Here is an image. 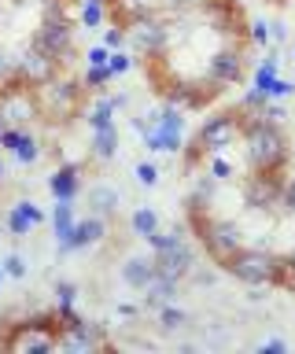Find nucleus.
Here are the masks:
<instances>
[{"label":"nucleus","instance_id":"obj_26","mask_svg":"<svg viewBox=\"0 0 295 354\" xmlns=\"http://www.w3.org/2000/svg\"><path fill=\"white\" fill-rule=\"evenodd\" d=\"M4 229L12 232V236H19V240H23V236H30V232H34L37 225H34V221L26 218V210H23V207L15 203V207L8 210V214H4Z\"/></svg>","mask_w":295,"mask_h":354},{"label":"nucleus","instance_id":"obj_40","mask_svg":"<svg viewBox=\"0 0 295 354\" xmlns=\"http://www.w3.org/2000/svg\"><path fill=\"white\" fill-rule=\"evenodd\" d=\"M19 207L26 210V218L34 221V225H41V221H45V210H41V207L34 203V199H19Z\"/></svg>","mask_w":295,"mask_h":354},{"label":"nucleus","instance_id":"obj_5","mask_svg":"<svg viewBox=\"0 0 295 354\" xmlns=\"http://www.w3.org/2000/svg\"><path fill=\"white\" fill-rule=\"evenodd\" d=\"M192 225H196V236H200V243L207 248V254H211L218 266H225L240 248H244V232H240V225L229 221V218L192 214Z\"/></svg>","mask_w":295,"mask_h":354},{"label":"nucleus","instance_id":"obj_30","mask_svg":"<svg viewBox=\"0 0 295 354\" xmlns=\"http://www.w3.org/2000/svg\"><path fill=\"white\" fill-rule=\"evenodd\" d=\"M104 48H111V52H118V48H126L129 44V33H126V22H107L104 26Z\"/></svg>","mask_w":295,"mask_h":354},{"label":"nucleus","instance_id":"obj_25","mask_svg":"<svg viewBox=\"0 0 295 354\" xmlns=\"http://www.w3.org/2000/svg\"><path fill=\"white\" fill-rule=\"evenodd\" d=\"M207 177H211V181H233V177H236V162H229L225 151H211V155H207Z\"/></svg>","mask_w":295,"mask_h":354},{"label":"nucleus","instance_id":"obj_21","mask_svg":"<svg viewBox=\"0 0 295 354\" xmlns=\"http://www.w3.org/2000/svg\"><path fill=\"white\" fill-rule=\"evenodd\" d=\"M52 232H56V243L70 240L74 225H78V214H74V199H56V207H52Z\"/></svg>","mask_w":295,"mask_h":354},{"label":"nucleus","instance_id":"obj_33","mask_svg":"<svg viewBox=\"0 0 295 354\" xmlns=\"http://www.w3.org/2000/svg\"><path fill=\"white\" fill-rule=\"evenodd\" d=\"M107 71H111V77H122V74H129V71H133V55L122 52V48L111 52V55H107Z\"/></svg>","mask_w":295,"mask_h":354},{"label":"nucleus","instance_id":"obj_14","mask_svg":"<svg viewBox=\"0 0 295 354\" xmlns=\"http://www.w3.org/2000/svg\"><path fill=\"white\" fill-rule=\"evenodd\" d=\"M155 266H159V273H166V277H173V281L184 284V281H189V273H192V266H196L192 243L181 240V243H173V248L159 251V254H155Z\"/></svg>","mask_w":295,"mask_h":354},{"label":"nucleus","instance_id":"obj_9","mask_svg":"<svg viewBox=\"0 0 295 354\" xmlns=\"http://www.w3.org/2000/svg\"><path fill=\"white\" fill-rule=\"evenodd\" d=\"M0 118L8 122V126H23L26 122H37L41 118V100H37V88L34 85H8L4 93H0Z\"/></svg>","mask_w":295,"mask_h":354},{"label":"nucleus","instance_id":"obj_12","mask_svg":"<svg viewBox=\"0 0 295 354\" xmlns=\"http://www.w3.org/2000/svg\"><path fill=\"white\" fill-rule=\"evenodd\" d=\"M104 236H107V218L89 214V218H82L78 225H74L70 240L56 243V254L63 259V254H74V251H89V248H96V243H104Z\"/></svg>","mask_w":295,"mask_h":354},{"label":"nucleus","instance_id":"obj_35","mask_svg":"<svg viewBox=\"0 0 295 354\" xmlns=\"http://www.w3.org/2000/svg\"><path fill=\"white\" fill-rule=\"evenodd\" d=\"M0 266H4V273L8 277H15V281H23V277H26V259H23V254H4V262H0Z\"/></svg>","mask_w":295,"mask_h":354},{"label":"nucleus","instance_id":"obj_18","mask_svg":"<svg viewBox=\"0 0 295 354\" xmlns=\"http://www.w3.org/2000/svg\"><path fill=\"white\" fill-rule=\"evenodd\" d=\"M178 292H181V281H173V277L159 273L155 281H151V284L144 288V292H140V306L155 314V310H159L162 303H173V299H178Z\"/></svg>","mask_w":295,"mask_h":354},{"label":"nucleus","instance_id":"obj_8","mask_svg":"<svg viewBox=\"0 0 295 354\" xmlns=\"http://www.w3.org/2000/svg\"><path fill=\"white\" fill-rule=\"evenodd\" d=\"M126 33H129V44H133L140 55H162V52H166V44H170L166 15H159V11H144V15L129 19Z\"/></svg>","mask_w":295,"mask_h":354},{"label":"nucleus","instance_id":"obj_48","mask_svg":"<svg viewBox=\"0 0 295 354\" xmlns=\"http://www.w3.org/2000/svg\"><path fill=\"white\" fill-rule=\"evenodd\" d=\"M292 55H295V41H292Z\"/></svg>","mask_w":295,"mask_h":354},{"label":"nucleus","instance_id":"obj_15","mask_svg":"<svg viewBox=\"0 0 295 354\" xmlns=\"http://www.w3.org/2000/svg\"><path fill=\"white\" fill-rule=\"evenodd\" d=\"M126 288H133V292H144V288L159 277V266H155V254H133V259L122 262V270H118Z\"/></svg>","mask_w":295,"mask_h":354},{"label":"nucleus","instance_id":"obj_38","mask_svg":"<svg viewBox=\"0 0 295 354\" xmlns=\"http://www.w3.org/2000/svg\"><path fill=\"white\" fill-rule=\"evenodd\" d=\"M107 55H111V48H104V44H93V48L85 52V66H107Z\"/></svg>","mask_w":295,"mask_h":354},{"label":"nucleus","instance_id":"obj_44","mask_svg":"<svg viewBox=\"0 0 295 354\" xmlns=\"http://www.w3.org/2000/svg\"><path fill=\"white\" fill-rule=\"evenodd\" d=\"M269 37H273V44H280L288 37V26H284V22H269Z\"/></svg>","mask_w":295,"mask_h":354},{"label":"nucleus","instance_id":"obj_47","mask_svg":"<svg viewBox=\"0 0 295 354\" xmlns=\"http://www.w3.org/2000/svg\"><path fill=\"white\" fill-rule=\"evenodd\" d=\"M4 277H8V273H4V266H0V284H4Z\"/></svg>","mask_w":295,"mask_h":354},{"label":"nucleus","instance_id":"obj_2","mask_svg":"<svg viewBox=\"0 0 295 354\" xmlns=\"http://www.w3.org/2000/svg\"><path fill=\"white\" fill-rule=\"evenodd\" d=\"M225 270L236 277V281H244L251 288H262V284H280L284 277V259L280 254H273L266 248H240L233 259L225 262Z\"/></svg>","mask_w":295,"mask_h":354},{"label":"nucleus","instance_id":"obj_20","mask_svg":"<svg viewBox=\"0 0 295 354\" xmlns=\"http://www.w3.org/2000/svg\"><path fill=\"white\" fill-rule=\"evenodd\" d=\"M118 148H122V140H118V126H104V129H93L89 137V155L96 162H111Z\"/></svg>","mask_w":295,"mask_h":354},{"label":"nucleus","instance_id":"obj_10","mask_svg":"<svg viewBox=\"0 0 295 354\" xmlns=\"http://www.w3.org/2000/svg\"><path fill=\"white\" fill-rule=\"evenodd\" d=\"M56 347L59 351H104L111 347L104 336V328L96 321H82L78 314L59 321V332H56Z\"/></svg>","mask_w":295,"mask_h":354},{"label":"nucleus","instance_id":"obj_39","mask_svg":"<svg viewBox=\"0 0 295 354\" xmlns=\"http://www.w3.org/2000/svg\"><path fill=\"white\" fill-rule=\"evenodd\" d=\"M207 0H162V8L166 11H200Z\"/></svg>","mask_w":295,"mask_h":354},{"label":"nucleus","instance_id":"obj_4","mask_svg":"<svg viewBox=\"0 0 295 354\" xmlns=\"http://www.w3.org/2000/svg\"><path fill=\"white\" fill-rule=\"evenodd\" d=\"M45 8L48 11H45V22H41L34 44L45 48L52 59L59 63V71H63V66L74 63V22H70V15L59 4H45Z\"/></svg>","mask_w":295,"mask_h":354},{"label":"nucleus","instance_id":"obj_6","mask_svg":"<svg viewBox=\"0 0 295 354\" xmlns=\"http://www.w3.org/2000/svg\"><path fill=\"white\" fill-rule=\"evenodd\" d=\"M240 137H244V115H240V111L211 115V118L203 122V129H200V137H196V144H192L189 162L203 159V155H211V151H225V148H233V144H236Z\"/></svg>","mask_w":295,"mask_h":354},{"label":"nucleus","instance_id":"obj_19","mask_svg":"<svg viewBox=\"0 0 295 354\" xmlns=\"http://www.w3.org/2000/svg\"><path fill=\"white\" fill-rule=\"evenodd\" d=\"M85 199H89V214H100V218H115L118 207H122V192H118L115 185H89V192H85Z\"/></svg>","mask_w":295,"mask_h":354},{"label":"nucleus","instance_id":"obj_32","mask_svg":"<svg viewBox=\"0 0 295 354\" xmlns=\"http://www.w3.org/2000/svg\"><path fill=\"white\" fill-rule=\"evenodd\" d=\"M107 82H111V71H107V66H85V71H82V85L93 88V93L107 88Z\"/></svg>","mask_w":295,"mask_h":354},{"label":"nucleus","instance_id":"obj_37","mask_svg":"<svg viewBox=\"0 0 295 354\" xmlns=\"http://www.w3.org/2000/svg\"><path fill=\"white\" fill-rule=\"evenodd\" d=\"M258 118H266L269 126H284V118H288V111L280 107V100H269L266 107H262V115Z\"/></svg>","mask_w":295,"mask_h":354},{"label":"nucleus","instance_id":"obj_13","mask_svg":"<svg viewBox=\"0 0 295 354\" xmlns=\"http://www.w3.org/2000/svg\"><path fill=\"white\" fill-rule=\"evenodd\" d=\"M244 77V52L236 44H225L222 52H214V59L207 63V82L218 85H236Z\"/></svg>","mask_w":295,"mask_h":354},{"label":"nucleus","instance_id":"obj_16","mask_svg":"<svg viewBox=\"0 0 295 354\" xmlns=\"http://www.w3.org/2000/svg\"><path fill=\"white\" fill-rule=\"evenodd\" d=\"M247 203L258 207V210H280V177L277 174H255L247 181Z\"/></svg>","mask_w":295,"mask_h":354},{"label":"nucleus","instance_id":"obj_7","mask_svg":"<svg viewBox=\"0 0 295 354\" xmlns=\"http://www.w3.org/2000/svg\"><path fill=\"white\" fill-rule=\"evenodd\" d=\"M56 332H59V317L56 310L45 317L23 321L12 328V336L4 339V347L12 354H41V351H56Z\"/></svg>","mask_w":295,"mask_h":354},{"label":"nucleus","instance_id":"obj_27","mask_svg":"<svg viewBox=\"0 0 295 354\" xmlns=\"http://www.w3.org/2000/svg\"><path fill=\"white\" fill-rule=\"evenodd\" d=\"M184 240V232L178 229V225H173V229H155V232H151V236H148V248H151V254H159V251H166V248H173V243H181Z\"/></svg>","mask_w":295,"mask_h":354},{"label":"nucleus","instance_id":"obj_3","mask_svg":"<svg viewBox=\"0 0 295 354\" xmlns=\"http://www.w3.org/2000/svg\"><path fill=\"white\" fill-rule=\"evenodd\" d=\"M82 93H85L82 77H67L63 71L56 77H48L45 85H37L41 118H48V122H70L74 115H78V107H82Z\"/></svg>","mask_w":295,"mask_h":354},{"label":"nucleus","instance_id":"obj_22","mask_svg":"<svg viewBox=\"0 0 295 354\" xmlns=\"http://www.w3.org/2000/svg\"><path fill=\"white\" fill-rule=\"evenodd\" d=\"M107 19H111V4H107V0H82L78 22L85 30H104Z\"/></svg>","mask_w":295,"mask_h":354},{"label":"nucleus","instance_id":"obj_28","mask_svg":"<svg viewBox=\"0 0 295 354\" xmlns=\"http://www.w3.org/2000/svg\"><path fill=\"white\" fill-rule=\"evenodd\" d=\"M15 159L19 162H23V166H30V162H37L41 159V144H37V137H34V133H26L23 129V137H19V144H15Z\"/></svg>","mask_w":295,"mask_h":354},{"label":"nucleus","instance_id":"obj_34","mask_svg":"<svg viewBox=\"0 0 295 354\" xmlns=\"http://www.w3.org/2000/svg\"><path fill=\"white\" fill-rule=\"evenodd\" d=\"M133 177H137V185H144V188H155V185H159V166L144 159V162H137Z\"/></svg>","mask_w":295,"mask_h":354},{"label":"nucleus","instance_id":"obj_1","mask_svg":"<svg viewBox=\"0 0 295 354\" xmlns=\"http://www.w3.org/2000/svg\"><path fill=\"white\" fill-rule=\"evenodd\" d=\"M244 144L255 174H280V166L288 162V144H284L280 126H269L258 115H244Z\"/></svg>","mask_w":295,"mask_h":354},{"label":"nucleus","instance_id":"obj_42","mask_svg":"<svg viewBox=\"0 0 295 354\" xmlns=\"http://www.w3.org/2000/svg\"><path fill=\"white\" fill-rule=\"evenodd\" d=\"M258 351L262 354H284V351H288V343H284V339H266V343H258Z\"/></svg>","mask_w":295,"mask_h":354},{"label":"nucleus","instance_id":"obj_41","mask_svg":"<svg viewBox=\"0 0 295 354\" xmlns=\"http://www.w3.org/2000/svg\"><path fill=\"white\" fill-rule=\"evenodd\" d=\"M251 41L255 44H269V22H251Z\"/></svg>","mask_w":295,"mask_h":354},{"label":"nucleus","instance_id":"obj_29","mask_svg":"<svg viewBox=\"0 0 295 354\" xmlns=\"http://www.w3.org/2000/svg\"><path fill=\"white\" fill-rule=\"evenodd\" d=\"M155 317H159V325L166 328V332H178L184 321H189V314H184L181 306H173V303H162V306L155 310Z\"/></svg>","mask_w":295,"mask_h":354},{"label":"nucleus","instance_id":"obj_11","mask_svg":"<svg viewBox=\"0 0 295 354\" xmlns=\"http://www.w3.org/2000/svg\"><path fill=\"white\" fill-rule=\"evenodd\" d=\"M15 71H19V82L23 85H45L48 77L59 74V63L52 59L45 48H37V44H26V48L15 52Z\"/></svg>","mask_w":295,"mask_h":354},{"label":"nucleus","instance_id":"obj_31","mask_svg":"<svg viewBox=\"0 0 295 354\" xmlns=\"http://www.w3.org/2000/svg\"><path fill=\"white\" fill-rule=\"evenodd\" d=\"M19 82V71H15V55L0 44V93H4L8 85H15Z\"/></svg>","mask_w":295,"mask_h":354},{"label":"nucleus","instance_id":"obj_36","mask_svg":"<svg viewBox=\"0 0 295 354\" xmlns=\"http://www.w3.org/2000/svg\"><path fill=\"white\" fill-rule=\"evenodd\" d=\"M280 210H288V214H295V174L280 181Z\"/></svg>","mask_w":295,"mask_h":354},{"label":"nucleus","instance_id":"obj_24","mask_svg":"<svg viewBox=\"0 0 295 354\" xmlns=\"http://www.w3.org/2000/svg\"><path fill=\"white\" fill-rule=\"evenodd\" d=\"M115 115H118V104L115 96H100L96 104L89 107V129H104V126H115Z\"/></svg>","mask_w":295,"mask_h":354},{"label":"nucleus","instance_id":"obj_45","mask_svg":"<svg viewBox=\"0 0 295 354\" xmlns=\"http://www.w3.org/2000/svg\"><path fill=\"white\" fill-rule=\"evenodd\" d=\"M292 277H295V251L288 254V259H284V277H280V284H288Z\"/></svg>","mask_w":295,"mask_h":354},{"label":"nucleus","instance_id":"obj_23","mask_svg":"<svg viewBox=\"0 0 295 354\" xmlns=\"http://www.w3.org/2000/svg\"><path fill=\"white\" fill-rule=\"evenodd\" d=\"M159 225H162V221H159L155 207H137L133 214H129V229H133V236H140V240H148Z\"/></svg>","mask_w":295,"mask_h":354},{"label":"nucleus","instance_id":"obj_17","mask_svg":"<svg viewBox=\"0 0 295 354\" xmlns=\"http://www.w3.org/2000/svg\"><path fill=\"white\" fill-rule=\"evenodd\" d=\"M48 192L52 199H78L82 192V162H63L48 177Z\"/></svg>","mask_w":295,"mask_h":354},{"label":"nucleus","instance_id":"obj_46","mask_svg":"<svg viewBox=\"0 0 295 354\" xmlns=\"http://www.w3.org/2000/svg\"><path fill=\"white\" fill-rule=\"evenodd\" d=\"M4 181H8V162L0 159V185H4Z\"/></svg>","mask_w":295,"mask_h":354},{"label":"nucleus","instance_id":"obj_43","mask_svg":"<svg viewBox=\"0 0 295 354\" xmlns=\"http://www.w3.org/2000/svg\"><path fill=\"white\" fill-rule=\"evenodd\" d=\"M140 310H144V306H133V303H118V317L133 321V317H140Z\"/></svg>","mask_w":295,"mask_h":354}]
</instances>
